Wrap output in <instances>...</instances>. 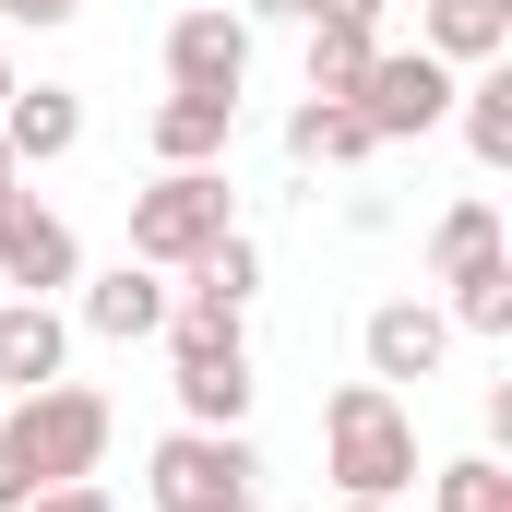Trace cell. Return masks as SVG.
I'll return each mask as SVG.
<instances>
[{
  "instance_id": "obj_14",
  "label": "cell",
  "mask_w": 512,
  "mask_h": 512,
  "mask_svg": "<svg viewBox=\"0 0 512 512\" xmlns=\"http://www.w3.org/2000/svg\"><path fill=\"white\" fill-rule=\"evenodd\" d=\"M0 143H12V167H60V155L84 143V96H72V84H12Z\"/></svg>"
},
{
  "instance_id": "obj_9",
  "label": "cell",
  "mask_w": 512,
  "mask_h": 512,
  "mask_svg": "<svg viewBox=\"0 0 512 512\" xmlns=\"http://www.w3.org/2000/svg\"><path fill=\"white\" fill-rule=\"evenodd\" d=\"M179 370H167V393H179V429H239L251 417V346L227 334V346H167Z\"/></svg>"
},
{
  "instance_id": "obj_7",
  "label": "cell",
  "mask_w": 512,
  "mask_h": 512,
  "mask_svg": "<svg viewBox=\"0 0 512 512\" xmlns=\"http://www.w3.org/2000/svg\"><path fill=\"white\" fill-rule=\"evenodd\" d=\"M167 84H179V96H239V84H251V12L191 0V12L167 24Z\"/></svg>"
},
{
  "instance_id": "obj_12",
  "label": "cell",
  "mask_w": 512,
  "mask_h": 512,
  "mask_svg": "<svg viewBox=\"0 0 512 512\" xmlns=\"http://www.w3.org/2000/svg\"><path fill=\"white\" fill-rule=\"evenodd\" d=\"M84 334H108V346H143V334H167V274L120 251L96 286H84Z\"/></svg>"
},
{
  "instance_id": "obj_4",
  "label": "cell",
  "mask_w": 512,
  "mask_h": 512,
  "mask_svg": "<svg viewBox=\"0 0 512 512\" xmlns=\"http://www.w3.org/2000/svg\"><path fill=\"white\" fill-rule=\"evenodd\" d=\"M227 227H239L227 215V167H155V191H131V262H155V274L203 262Z\"/></svg>"
},
{
  "instance_id": "obj_19",
  "label": "cell",
  "mask_w": 512,
  "mask_h": 512,
  "mask_svg": "<svg viewBox=\"0 0 512 512\" xmlns=\"http://www.w3.org/2000/svg\"><path fill=\"white\" fill-rule=\"evenodd\" d=\"M477 251H501V215H489V203H453V215L429 227V274H465Z\"/></svg>"
},
{
  "instance_id": "obj_6",
  "label": "cell",
  "mask_w": 512,
  "mask_h": 512,
  "mask_svg": "<svg viewBox=\"0 0 512 512\" xmlns=\"http://www.w3.org/2000/svg\"><path fill=\"white\" fill-rule=\"evenodd\" d=\"M0 286H12V298H60V286H84V239H72V215L36 203L24 179L0 191Z\"/></svg>"
},
{
  "instance_id": "obj_22",
  "label": "cell",
  "mask_w": 512,
  "mask_h": 512,
  "mask_svg": "<svg viewBox=\"0 0 512 512\" xmlns=\"http://www.w3.org/2000/svg\"><path fill=\"white\" fill-rule=\"evenodd\" d=\"M251 24H310V0H239Z\"/></svg>"
},
{
  "instance_id": "obj_25",
  "label": "cell",
  "mask_w": 512,
  "mask_h": 512,
  "mask_svg": "<svg viewBox=\"0 0 512 512\" xmlns=\"http://www.w3.org/2000/svg\"><path fill=\"white\" fill-rule=\"evenodd\" d=\"M346 512H393V501H346Z\"/></svg>"
},
{
  "instance_id": "obj_23",
  "label": "cell",
  "mask_w": 512,
  "mask_h": 512,
  "mask_svg": "<svg viewBox=\"0 0 512 512\" xmlns=\"http://www.w3.org/2000/svg\"><path fill=\"white\" fill-rule=\"evenodd\" d=\"M12 84H24V72H12V48H0V108H12Z\"/></svg>"
},
{
  "instance_id": "obj_18",
  "label": "cell",
  "mask_w": 512,
  "mask_h": 512,
  "mask_svg": "<svg viewBox=\"0 0 512 512\" xmlns=\"http://www.w3.org/2000/svg\"><path fill=\"white\" fill-rule=\"evenodd\" d=\"M429 501L441 512H512V465L501 453H453V465L429 477Z\"/></svg>"
},
{
  "instance_id": "obj_20",
  "label": "cell",
  "mask_w": 512,
  "mask_h": 512,
  "mask_svg": "<svg viewBox=\"0 0 512 512\" xmlns=\"http://www.w3.org/2000/svg\"><path fill=\"white\" fill-rule=\"evenodd\" d=\"M24 512H120V501H108L96 477H60V489H36V501H24Z\"/></svg>"
},
{
  "instance_id": "obj_2",
  "label": "cell",
  "mask_w": 512,
  "mask_h": 512,
  "mask_svg": "<svg viewBox=\"0 0 512 512\" xmlns=\"http://www.w3.org/2000/svg\"><path fill=\"white\" fill-rule=\"evenodd\" d=\"M108 393L96 382H36V393H12L0 405V453L36 477V489H60V477H96L108 465Z\"/></svg>"
},
{
  "instance_id": "obj_1",
  "label": "cell",
  "mask_w": 512,
  "mask_h": 512,
  "mask_svg": "<svg viewBox=\"0 0 512 512\" xmlns=\"http://www.w3.org/2000/svg\"><path fill=\"white\" fill-rule=\"evenodd\" d=\"M322 477L346 501H405L417 489V417L393 382H334L322 405Z\"/></svg>"
},
{
  "instance_id": "obj_24",
  "label": "cell",
  "mask_w": 512,
  "mask_h": 512,
  "mask_svg": "<svg viewBox=\"0 0 512 512\" xmlns=\"http://www.w3.org/2000/svg\"><path fill=\"white\" fill-rule=\"evenodd\" d=\"M12 179H24V167H12V143H0V191H12Z\"/></svg>"
},
{
  "instance_id": "obj_10",
  "label": "cell",
  "mask_w": 512,
  "mask_h": 512,
  "mask_svg": "<svg viewBox=\"0 0 512 512\" xmlns=\"http://www.w3.org/2000/svg\"><path fill=\"white\" fill-rule=\"evenodd\" d=\"M72 370V322L60 298H0V393H36Z\"/></svg>"
},
{
  "instance_id": "obj_21",
  "label": "cell",
  "mask_w": 512,
  "mask_h": 512,
  "mask_svg": "<svg viewBox=\"0 0 512 512\" xmlns=\"http://www.w3.org/2000/svg\"><path fill=\"white\" fill-rule=\"evenodd\" d=\"M72 12H84V0H0V24H24V36H60Z\"/></svg>"
},
{
  "instance_id": "obj_3",
  "label": "cell",
  "mask_w": 512,
  "mask_h": 512,
  "mask_svg": "<svg viewBox=\"0 0 512 512\" xmlns=\"http://www.w3.org/2000/svg\"><path fill=\"white\" fill-rule=\"evenodd\" d=\"M143 501L155 512H251L262 501L251 429H167V441L143 453Z\"/></svg>"
},
{
  "instance_id": "obj_17",
  "label": "cell",
  "mask_w": 512,
  "mask_h": 512,
  "mask_svg": "<svg viewBox=\"0 0 512 512\" xmlns=\"http://www.w3.org/2000/svg\"><path fill=\"white\" fill-rule=\"evenodd\" d=\"M453 120L477 143V167H512V72L501 60H477V84H453Z\"/></svg>"
},
{
  "instance_id": "obj_16",
  "label": "cell",
  "mask_w": 512,
  "mask_h": 512,
  "mask_svg": "<svg viewBox=\"0 0 512 512\" xmlns=\"http://www.w3.org/2000/svg\"><path fill=\"white\" fill-rule=\"evenodd\" d=\"M441 286H453V310H441L453 334H489V346L512 334V251H477L465 274H441Z\"/></svg>"
},
{
  "instance_id": "obj_13",
  "label": "cell",
  "mask_w": 512,
  "mask_h": 512,
  "mask_svg": "<svg viewBox=\"0 0 512 512\" xmlns=\"http://www.w3.org/2000/svg\"><path fill=\"white\" fill-rule=\"evenodd\" d=\"M417 48L477 72V60H512V0H417Z\"/></svg>"
},
{
  "instance_id": "obj_5",
  "label": "cell",
  "mask_w": 512,
  "mask_h": 512,
  "mask_svg": "<svg viewBox=\"0 0 512 512\" xmlns=\"http://www.w3.org/2000/svg\"><path fill=\"white\" fill-rule=\"evenodd\" d=\"M370 143H417V131L453 120V60H429V48H382L370 72H358V96H346Z\"/></svg>"
},
{
  "instance_id": "obj_15",
  "label": "cell",
  "mask_w": 512,
  "mask_h": 512,
  "mask_svg": "<svg viewBox=\"0 0 512 512\" xmlns=\"http://www.w3.org/2000/svg\"><path fill=\"white\" fill-rule=\"evenodd\" d=\"M286 155H298V167H358V155H382V143H370V120H358L346 96H298V108H286Z\"/></svg>"
},
{
  "instance_id": "obj_11",
  "label": "cell",
  "mask_w": 512,
  "mask_h": 512,
  "mask_svg": "<svg viewBox=\"0 0 512 512\" xmlns=\"http://www.w3.org/2000/svg\"><path fill=\"white\" fill-rule=\"evenodd\" d=\"M227 131H239V96H155V120H143V143H155V167H227Z\"/></svg>"
},
{
  "instance_id": "obj_8",
  "label": "cell",
  "mask_w": 512,
  "mask_h": 512,
  "mask_svg": "<svg viewBox=\"0 0 512 512\" xmlns=\"http://www.w3.org/2000/svg\"><path fill=\"white\" fill-rule=\"evenodd\" d=\"M358 358H370V382H441V358H453V322L429 310V298H382L370 322H358Z\"/></svg>"
}]
</instances>
